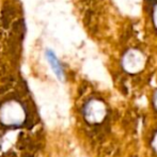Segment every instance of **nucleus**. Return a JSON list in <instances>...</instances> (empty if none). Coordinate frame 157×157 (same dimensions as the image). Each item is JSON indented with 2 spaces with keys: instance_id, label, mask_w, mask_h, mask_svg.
I'll return each instance as SVG.
<instances>
[{
  "instance_id": "obj_2",
  "label": "nucleus",
  "mask_w": 157,
  "mask_h": 157,
  "mask_svg": "<svg viewBox=\"0 0 157 157\" xmlns=\"http://www.w3.org/2000/svg\"><path fill=\"white\" fill-rule=\"evenodd\" d=\"M85 116L91 123H97L105 116V108L99 101H92L86 106Z\"/></svg>"
},
{
  "instance_id": "obj_1",
  "label": "nucleus",
  "mask_w": 157,
  "mask_h": 157,
  "mask_svg": "<svg viewBox=\"0 0 157 157\" xmlns=\"http://www.w3.org/2000/svg\"><path fill=\"white\" fill-rule=\"evenodd\" d=\"M26 119L25 109L17 101H9L0 108V121L9 126H17Z\"/></svg>"
},
{
  "instance_id": "obj_3",
  "label": "nucleus",
  "mask_w": 157,
  "mask_h": 157,
  "mask_svg": "<svg viewBox=\"0 0 157 157\" xmlns=\"http://www.w3.org/2000/svg\"><path fill=\"white\" fill-rule=\"evenodd\" d=\"M46 58H47V61L49 63L52 70L54 71V73L56 74V76L58 77L59 80H63L64 78V72H63V67L61 65V63L59 62L58 58L56 57L54 52L52 50H47L46 52Z\"/></svg>"
}]
</instances>
